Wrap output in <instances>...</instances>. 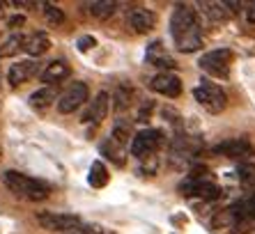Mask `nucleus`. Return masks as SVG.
Returning a JSON list of instances; mask_svg holds the SVG:
<instances>
[{"label":"nucleus","mask_w":255,"mask_h":234,"mask_svg":"<svg viewBox=\"0 0 255 234\" xmlns=\"http://www.w3.org/2000/svg\"><path fill=\"white\" fill-rule=\"evenodd\" d=\"M170 35L175 39V46L182 53H193L202 46V32L198 23L196 9L186 5H177L170 16Z\"/></svg>","instance_id":"f257e3e1"},{"label":"nucleus","mask_w":255,"mask_h":234,"mask_svg":"<svg viewBox=\"0 0 255 234\" xmlns=\"http://www.w3.org/2000/svg\"><path fill=\"white\" fill-rule=\"evenodd\" d=\"M2 184L18 198L44 200L48 195V186L44 182H37V179L23 175V172H16V170H5L2 172Z\"/></svg>","instance_id":"f03ea898"},{"label":"nucleus","mask_w":255,"mask_h":234,"mask_svg":"<svg viewBox=\"0 0 255 234\" xmlns=\"http://www.w3.org/2000/svg\"><path fill=\"white\" fill-rule=\"evenodd\" d=\"M193 99H196L207 113H214V115L223 111L228 104L226 92H223L216 83H209V81H202L200 85L193 90Z\"/></svg>","instance_id":"7ed1b4c3"},{"label":"nucleus","mask_w":255,"mask_h":234,"mask_svg":"<svg viewBox=\"0 0 255 234\" xmlns=\"http://www.w3.org/2000/svg\"><path fill=\"white\" fill-rule=\"evenodd\" d=\"M37 225H42L48 232H67L81 225V218L74 214H60V211H39L35 216Z\"/></svg>","instance_id":"20e7f679"},{"label":"nucleus","mask_w":255,"mask_h":234,"mask_svg":"<svg viewBox=\"0 0 255 234\" xmlns=\"http://www.w3.org/2000/svg\"><path fill=\"white\" fill-rule=\"evenodd\" d=\"M230 62H232L230 48H216V51L205 53L198 65H200V69H205L207 74H214V76H228Z\"/></svg>","instance_id":"39448f33"},{"label":"nucleus","mask_w":255,"mask_h":234,"mask_svg":"<svg viewBox=\"0 0 255 234\" xmlns=\"http://www.w3.org/2000/svg\"><path fill=\"white\" fill-rule=\"evenodd\" d=\"M159 145H161V131H156V129L138 131L131 138V154L136 158H147L156 152Z\"/></svg>","instance_id":"423d86ee"},{"label":"nucleus","mask_w":255,"mask_h":234,"mask_svg":"<svg viewBox=\"0 0 255 234\" xmlns=\"http://www.w3.org/2000/svg\"><path fill=\"white\" fill-rule=\"evenodd\" d=\"M88 97H90V90H88V85L85 83H74V85H69L67 88V92L62 94L58 99V111L60 113H74V111H78L81 106L88 101Z\"/></svg>","instance_id":"0eeeda50"},{"label":"nucleus","mask_w":255,"mask_h":234,"mask_svg":"<svg viewBox=\"0 0 255 234\" xmlns=\"http://www.w3.org/2000/svg\"><path fill=\"white\" fill-rule=\"evenodd\" d=\"M149 88L154 90V92L163 94V97H179L182 94V81H179V76H175V74H170V71H161V74H156L152 81H149Z\"/></svg>","instance_id":"6e6552de"},{"label":"nucleus","mask_w":255,"mask_h":234,"mask_svg":"<svg viewBox=\"0 0 255 234\" xmlns=\"http://www.w3.org/2000/svg\"><path fill=\"white\" fill-rule=\"evenodd\" d=\"M127 23H129V28H133L142 35V32H149L156 25V14L147 7H133L127 14Z\"/></svg>","instance_id":"1a4fd4ad"},{"label":"nucleus","mask_w":255,"mask_h":234,"mask_svg":"<svg viewBox=\"0 0 255 234\" xmlns=\"http://www.w3.org/2000/svg\"><path fill=\"white\" fill-rule=\"evenodd\" d=\"M182 191L186 195H198L205 200H216L221 195V188L209 179H189L186 184H182Z\"/></svg>","instance_id":"9d476101"},{"label":"nucleus","mask_w":255,"mask_h":234,"mask_svg":"<svg viewBox=\"0 0 255 234\" xmlns=\"http://www.w3.org/2000/svg\"><path fill=\"white\" fill-rule=\"evenodd\" d=\"M37 71H39V65H37L35 60H23V62H16V65L9 67V71H7V81H9V85H21V83L30 81L32 76H37Z\"/></svg>","instance_id":"9b49d317"},{"label":"nucleus","mask_w":255,"mask_h":234,"mask_svg":"<svg viewBox=\"0 0 255 234\" xmlns=\"http://www.w3.org/2000/svg\"><path fill=\"white\" fill-rule=\"evenodd\" d=\"M108 108H111V97H108V92H99L95 99H92L88 113H85V122H92V124L104 122L108 115Z\"/></svg>","instance_id":"f8f14e48"},{"label":"nucleus","mask_w":255,"mask_h":234,"mask_svg":"<svg viewBox=\"0 0 255 234\" xmlns=\"http://www.w3.org/2000/svg\"><path fill=\"white\" fill-rule=\"evenodd\" d=\"M214 152L223 154V156H230V158H242L251 154V145L244 138H230L226 142H219V145L214 147Z\"/></svg>","instance_id":"ddd939ff"},{"label":"nucleus","mask_w":255,"mask_h":234,"mask_svg":"<svg viewBox=\"0 0 255 234\" xmlns=\"http://www.w3.org/2000/svg\"><path fill=\"white\" fill-rule=\"evenodd\" d=\"M67 76H69V65H67L65 60H53V62H48V65L44 67V71L39 74L42 83H48V88H53L55 83L65 81Z\"/></svg>","instance_id":"4468645a"},{"label":"nucleus","mask_w":255,"mask_h":234,"mask_svg":"<svg viewBox=\"0 0 255 234\" xmlns=\"http://www.w3.org/2000/svg\"><path fill=\"white\" fill-rule=\"evenodd\" d=\"M145 60H147L152 67H161V69H172L175 67V60L170 58L163 48L161 41H152L147 46V53H145Z\"/></svg>","instance_id":"2eb2a0df"},{"label":"nucleus","mask_w":255,"mask_h":234,"mask_svg":"<svg viewBox=\"0 0 255 234\" xmlns=\"http://www.w3.org/2000/svg\"><path fill=\"white\" fill-rule=\"evenodd\" d=\"M48 48H51V39H48L44 32H35V35L25 37L23 51L28 53V55H32V58H39V55H44Z\"/></svg>","instance_id":"dca6fc26"},{"label":"nucleus","mask_w":255,"mask_h":234,"mask_svg":"<svg viewBox=\"0 0 255 234\" xmlns=\"http://www.w3.org/2000/svg\"><path fill=\"white\" fill-rule=\"evenodd\" d=\"M23 44H25V37L21 35V32H14V35H9L5 41H2V44H0V60L16 55V53L23 48Z\"/></svg>","instance_id":"f3484780"},{"label":"nucleus","mask_w":255,"mask_h":234,"mask_svg":"<svg viewBox=\"0 0 255 234\" xmlns=\"http://www.w3.org/2000/svg\"><path fill=\"white\" fill-rule=\"evenodd\" d=\"M200 12L212 21V23H221V21H226L228 18V9L223 2H200Z\"/></svg>","instance_id":"a211bd4d"},{"label":"nucleus","mask_w":255,"mask_h":234,"mask_svg":"<svg viewBox=\"0 0 255 234\" xmlns=\"http://www.w3.org/2000/svg\"><path fill=\"white\" fill-rule=\"evenodd\" d=\"M55 97H58L55 88H48L46 85V88H39L37 92L30 94V106H32V108H48V106L55 101Z\"/></svg>","instance_id":"6ab92c4d"},{"label":"nucleus","mask_w":255,"mask_h":234,"mask_svg":"<svg viewBox=\"0 0 255 234\" xmlns=\"http://www.w3.org/2000/svg\"><path fill=\"white\" fill-rule=\"evenodd\" d=\"M108 179H111V175H108L106 165L101 163V161H95V163L90 165V177H88L90 186H95V188H104V186L108 184Z\"/></svg>","instance_id":"aec40b11"},{"label":"nucleus","mask_w":255,"mask_h":234,"mask_svg":"<svg viewBox=\"0 0 255 234\" xmlns=\"http://www.w3.org/2000/svg\"><path fill=\"white\" fill-rule=\"evenodd\" d=\"M129 138H133V135H131V124L120 117L118 122H115V126H113V135H111V140L118 142L120 147H127L129 145Z\"/></svg>","instance_id":"412c9836"},{"label":"nucleus","mask_w":255,"mask_h":234,"mask_svg":"<svg viewBox=\"0 0 255 234\" xmlns=\"http://www.w3.org/2000/svg\"><path fill=\"white\" fill-rule=\"evenodd\" d=\"M90 14L97 18H108L113 16L115 9H118V2H113V0H95V2H90Z\"/></svg>","instance_id":"4be33fe9"},{"label":"nucleus","mask_w":255,"mask_h":234,"mask_svg":"<svg viewBox=\"0 0 255 234\" xmlns=\"http://www.w3.org/2000/svg\"><path fill=\"white\" fill-rule=\"evenodd\" d=\"M122 149H125V147H120L118 142H113V140L101 147V152L108 154V158H113L118 165H125V152H122Z\"/></svg>","instance_id":"5701e85b"},{"label":"nucleus","mask_w":255,"mask_h":234,"mask_svg":"<svg viewBox=\"0 0 255 234\" xmlns=\"http://www.w3.org/2000/svg\"><path fill=\"white\" fill-rule=\"evenodd\" d=\"M44 14H46V18L51 21V23L60 25L65 23V12L60 9L58 5H51V2H44Z\"/></svg>","instance_id":"b1692460"},{"label":"nucleus","mask_w":255,"mask_h":234,"mask_svg":"<svg viewBox=\"0 0 255 234\" xmlns=\"http://www.w3.org/2000/svg\"><path fill=\"white\" fill-rule=\"evenodd\" d=\"M127 106H129V92H127L125 88H120L118 92H115V108L122 111V108H127Z\"/></svg>","instance_id":"393cba45"},{"label":"nucleus","mask_w":255,"mask_h":234,"mask_svg":"<svg viewBox=\"0 0 255 234\" xmlns=\"http://www.w3.org/2000/svg\"><path fill=\"white\" fill-rule=\"evenodd\" d=\"M95 44H97V39H95L92 35H83L81 39H78L76 46H78V51H83V53H85V51H90V48L95 46Z\"/></svg>","instance_id":"a878e982"},{"label":"nucleus","mask_w":255,"mask_h":234,"mask_svg":"<svg viewBox=\"0 0 255 234\" xmlns=\"http://www.w3.org/2000/svg\"><path fill=\"white\" fill-rule=\"evenodd\" d=\"M239 172H242V179H244V182H251V179H255V168H253V165H242V168H239Z\"/></svg>","instance_id":"bb28decb"},{"label":"nucleus","mask_w":255,"mask_h":234,"mask_svg":"<svg viewBox=\"0 0 255 234\" xmlns=\"http://www.w3.org/2000/svg\"><path fill=\"white\" fill-rule=\"evenodd\" d=\"M23 23H25L23 14H14V16H9V21H7V25H9V28H21Z\"/></svg>","instance_id":"cd10ccee"},{"label":"nucleus","mask_w":255,"mask_h":234,"mask_svg":"<svg viewBox=\"0 0 255 234\" xmlns=\"http://www.w3.org/2000/svg\"><path fill=\"white\" fill-rule=\"evenodd\" d=\"M246 21H249V23H255V0L246 5Z\"/></svg>","instance_id":"c85d7f7f"},{"label":"nucleus","mask_w":255,"mask_h":234,"mask_svg":"<svg viewBox=\"0 0 255 234\" xmlns=\"http://www.w3.org/2000/svg\"><path fill=\"white\" fill-rule=\"evenodd\" d=\"M81 234H113V232H108V230H104V228H88Z\"/></svg>","instance_id":"c756f323"},{"label":"nucleus","mask_w":255,"mask_h":234,"mask_svg":"<svg viewBox=\"0 0 255 234\" xmlns=\"http://www.w3.org/2000/svg\"><path fill=\"white\" fill-rule=\"evenodd\" d=\"M0 14H2V5H0Z\"/></svg>","instance_id":"7c9ffc66"}]
</instances>
